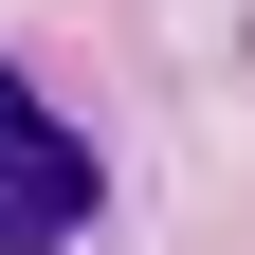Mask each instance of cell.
Returning a JSON list of instances; mask_svg holds the SVG:
<instances>
[{"label": "cell", "instance_id": "6da1fadb", "mask_svg": "<svg viewBox=\"0 0 255 255\" xmlns=\"http://www.w3.org/2000/svg\"><path fill=\"white\" fill-rule=\"evenodd\" d=\"M91 219H110V146L0 55V255H73Z\"/></svg>", "mask_w": 255, "mask_h": 255}]
</instances>
